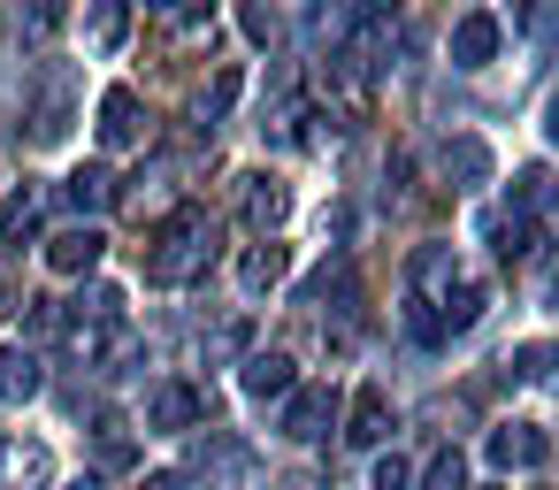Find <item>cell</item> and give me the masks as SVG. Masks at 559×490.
Wrapping results in <instances>:
<instances>
[{
	"instance_id": "8",
	"label": "cell",
	"mask_w": 559,
	"mask_h": 490,
	"mask_svg": "<svg viewBox=\"0 0 559 490\" xmlns=\"http://www.w3.org/2000/svg\"><path fill=\"white\" fill-rule=\"evenodd\" d=\"M284 276H292V246H284V238H253V246L238 253V291H246V299H269Z\"/></svg>"
},
{
	"instance_id": "9",
	"label": "cell",
	"mask_w": 559,
	"mask_h": 490,
	"mask_svg": "<svg viewBox=\"0 0 559 490\" xmlns=\"http://www.w3.org/2000/svg\"><path fill=\"white\" fill-rule=\"evenodd\" d=\"M544 459H551V437H544L536 421H498V429H490V467H498V475L544 467Z\"/></svg>"
},
{
	"instance_id": "39",
	"label": "cell",
	"mask_w": 559,
	"mask_h": 490,
	"mask_svg": "<svg viewBox=\"0 0 559 490\" xmlns=\"http://www.w3.org/2000/svg\"><path fill=\"white\" fill-rule=\"evenodd\" d=\"M269 490H322V482H314V475H276Z\"/></svg>"
},
{
	"instance_id": "25",
	"label": "cell",
	"mask_w": 559,
	"mask_h": 490,
	"mask_svg": "<svg viewBox=\"0 0 559 490\" xmlns=\"http://www.w3.org/2000/svg\"><path fill=\"white\" fill-rule=\"evenodd\" d=\"M299 299H307V307H337V314H345V307L360 299V276H353V261H337V268L307 276V291H299Z\"/></svg>"
},
{
	"instance_id": "3",
	"label": "cell",
	"mask_w": 559,
	"mask_h": 490,
	"mask_svg": "<svg viewBox=\"0 0 559 490\" xmlns=\"http://www.w3.org/2000/svg\"><path fill=\"white\" fill-rule=\"evenodd\" d=\"M146 139H154L146 100H139L131 85H108V93H100V146H108V154H131V146H146Z\"/></svg>"
},
{
	"instance_id": "13",
	"label": "cell",
	"mask_w": 559,
	"mask_h": 490,
	"mask_svg": "<svg viewBox=\"0 0 559 490\" xmlns=\"http://www.w3.org/2000/svg\"><path fill=\"white\" fill-rule=\"evenodd\" d=\"M391 429H399V414H391V398L368 383V391L353 398V414H345V444H360V452H383V444H391Z\"/></svg>"
},
{
	"instance_id": "29",
	"label": "cell",
	"mask_w": 559,
	"mask_h": 490,
	"mask_svg": "<svg viewBox=\"0 0 559 490\" xmlns=\"http://www.w3.org/2000/svg\"><path fill=\"white\" fill-rule=\"evenodd\" d=\"M238 93H246V77H238V70H215V77H207V93H200V123L215 131V123L238 108Z\"/></svg>"
},
{
	"instance_id": "30",
	"label": "cell",
	"mask_w": 559,
	"mask_h": 490,
	"mask_svg": "<svg viewBox=\"0 0 559 490\" xmlns=\"http://www.w3.org/2000/svg\"><path fill=\"white\" fill-rule=\"evenodd\" d=\"M93 452H100V467H131V459H139V444H131V421L100 414V437H93Z\"/></svg>"
},
{
	"instance_id": "32",
	"label": "cell",
	"mask_w": 559,
	"mask_h": 490,
	"mask_svg": "<svg viewBox=\"0 0 559 490\" xmlns=\"http://www.w3.org/2000/svg\"><path fill=\"white\" fill-rule=\"evenodd\" d=\"M70 314H78V322H93V330H108V322H123V291H116V284H93Z\"/></svg>"
},
{
	"instance_id": "14",
	"label": "cell",
	"mask_w": 559,
	"mask_h": 490,
	"mask_svg": "<svg viewBox=\"0 0 559 490\" xmlns=\"http://www.w3.org/2000/svg\"><path fill=\"white\" fill-rule=\"evenodd\" d=\"M498 39H506V32H498V16H483V9H475V16H460V24H452V70H490Z\"/></svg>"
},
{
	"instance_id": "44",
	"label": "cell",
	"mask_w": 559,
	"mask_h": 490,
	"mask_svg": "<svg viewBox=\"0 0 559 490\" xmlns=\"http://www.w3.org/2000/svg\"><path fill=\"white\" fill-rule=\"evenodd\" d=\"M483 490H498V482H483Z\"/></svg>"
},
{
	"instance_id": "11",
	"label": "cell",
	"mask_w": 559,
	"mask_h": 490,
	"mask_svg": "<svg viewBox=\"0 0 559 490\" xmlns=\"http://www.w3.org/2000/svg\"><path fill=\"white\" fill-rule=\"evenodd\" d=\"M284 223H292V184L284 177H246V230L276 238Z\"/></svg>"
},
{
	"instance_id": "24",
	"label": "cell",
	"mask_w": 559,
	"mask_h": 490,
	"mask_svg": "<svg viewBox=\"0 0 559 490\" xmlns=\"http://www.w3.org/2000/svg\"><path fill=\"white\" fill-rule=\"evenodd\" d=\"M444 177H452V184H490V146H483L475 131L444 139Z\"/></svg>"
},
{
	"instance_id": "15",
	"label": "cell",
	"mask_w": 559,
	"mask_h": 490,
	"mask_svg": "<svg viewBox=\"0 0 559 490\" xmlns=\"http://www.w3.org/2000/svg\"><path fill=\"white\" fill-rule=\"evenodd\" d=\"M47 223V184H16L9 207H0V246H32Z\"/></svg>"
},
{
	"instance_id": "27",
	"label": "cell",
	"mask_w": 559,
	"mask_h": 490,
	"mask_svg": "<svg viewBox=\"0 0 559 490\" xmlns=\"http://www.w3.org/2000/svg\"><path fill=\"white\" fill-rule=\"evenodd\" d=\"M131 360H139V330H131V322H108L100 345H93V368H100V375H123Z\"/></svg>"
},
{
	"instance_id": "10",
	"label": "cell",
	"mask_w": 559,
	"mask_h": 490,
	"mask_svg": "<svg viewBox=\"0 0 559 490\" xmlns=\"http://www.w3.org/2000/svg\"><path fill=\"white\" fill-rule=\"evenodd\" d=\"M100 261H108V238H100L93 223H78V230H55V238H47V268H55V276H93Z\"/></svg>"
},
{
	"instance_id": "17",
	"label": "cell",
	"mask_w": 559,
	"mask_h": 490,
	"mask_svg": "<svg viewBox=\"0 0 559 490\" xmlns=\"http://www.w3.org/2000/svg\"><path fill=\"white\" fill-rule=\"evenodd\" d=\"M62 207H78L85 223H93V215H108V207H116V177H108L100 162L70 169V177H62Z\"/></svg>"
},
{
	"instance_id": "12",
	"label": "cell",
	"mask_w": 559,
	"mask_h": 490,
	"mask_svg": "<svg viewBox=\"0 0 559 490\" xmlns=\"http://www.w3.org/2000/svg\"><path fill=\"white\" fill-rule=\"evenodd\" d=\"M292 383H299V375H292V352H276V345L238 360V391L261 398V406H269V398H292Z\"/></svg>"
},
{
	"instance_id": "2",
	"label": "cell",
	"mask_w": 559,
	"mask_h": 490,
	"mask_svg": "<svg viewBox=\"0 0 559 490\" xmlns=\"http://www.w3.org/2000/svg\"><path fill=\"white\" fill-rule=\"evenodd\" d=\"M322 108H330V123L337 131H353V123H368V108H376V62L360 55V47H337L330 62H322Z\"/></svg>"
},
{
	"instance_id": "22",
	"label": "cell",
	"mask_w": 559,
	"mask_h": 490,
	"mask_svg": "<svg viewBox=\"0 0 559 490\" xmlns=\"http://www.w3.org/2000/svg\"><path fill=\"white\" fill-rule=\"evenodd\" d=\"M460 284V253L452 246H414V291L421 299H444Z\"/></svg>"
},
{
	"instance_id": "34",
	"label": "cell",
	"mask_w": 559,
	"mask_h": 490,
	"mask_svg": "<svg viewBox=\"0 0 559 490\" xmlns=\"http://www.w3.org/2000/svg\"><path fill=\"white\" fill-rule=\"evenodd\" d=\"M238 32H246L253 47H276L284 24H276V9H261V0H238Z\"/></svg>"
},
{
	"instance_id": "1",
	"label": "cell",
	"mask_w": 559,
	"mask_h": 490,
	"mask_svg": "<svg viewBox=\"0 0 559 490\" xmlns=\"http://www.w3.org/2000/svg\"><path fill=\"white\" fill-rule=\"evenodd\" d=\"M215 268V223H207V207H169L162 215V230H154V246H146V284H200Z\"/></svg>"
},
{
	"instance_id": "40",
	"label": "cell",
	"mask_w": 559,
	"mask_h": 490,
	"mask_svg": "<svg viewBox=\"0 0 559 490\" xmlns=\"http://www.w3.org/2000/svg\"><path fill=\"white\" fill-rule=\"evenodd\" d=\"M139 490H185V482H177V475H146Z\"/></svg>"
},
{
	"instance_id": "6",
	"label": "cell",
	"mask_w": 559,
	"mask_h": 490,
	"mask_svg": "<svg viewBox=\"0 0 559 490\" xmlns=\"http://www.w3.org/2000/svg\"><path fill=\"white\" fill-rule=\"evenodd\" d=\"M200 414H207V398H200L192 383H154V391H146V429H154V437H192Z\"/></svg>"
},
{
	"instance_id": "37",
	"label": "cell",
	"mask_w": 559,
	"mask_h": 490,
	"mask_svg": "<svg viewBox=\"0 0 559 490\" xmlns=\"http://www.w3.org/2000/svg\"><path fill=\"white\" fill-rule=\"evenodd\" d=\"M406 330H414L421 345H444V322H437V307H429V299H414V307H406Z\"/></svg>"
},
{
	"instance_id": "41",
	"label": "cell",
	"mask_w": 559,
	"mask_h": 490,
	"mask_svg": "<svg viewBox=\"0 0 559 490\" xmlns=\"http://www.w3.org/2000/svg\"><path fill=\"white\" fill-rule=\"evenodd\" d=\"M544 139H551V146H559V100H551V108H544Z\"/></svg>"
},
{
	"instance_id": "35",
	"label": "cell",
	"mask_w": 559,
	"mask_h": 490,
	"mask_svg": "<svg viewBox=\"0 0 559 490\" xmlns=\"http://www.w3.org/2000/svg\"><path fill=\"white\" fill-rule=\"evenodd\" d=\"M246 352H253V322H223L207 337V360H246Z\"/></svg>"
},
{
	"instance_id": "26",
	"label": "cell",
	"mask_w": 559,
	"mask_h": 490,
	"mask_svg": "<svg viewBox=\"0 0 559 490\" xmlns=\"http://www.w3.org/2000/svg\"><path fill=\"white\" fill-rule=\"evenodd\" d=\"M513 375L536 383V391H559V345L536 337V345H513Z\"/></svg>"
},
{
	"instance_id": "28",
	"label": "cell",
	"mask_w": 559,
	"mask_h": 490,
	"mask_svg": "<svg viewBox=\"0 0 559 490\" xmlns=\"http://www.w3.org/2000/svg\"><path fill=\"white\" fill-rule=\"evenodd\" d=\"M513 32L536 39V47H559V0H521V9H513Z\"/></svg>"
},
{
	"instance_id": "36",
	"label": "cell",
	"mask_w": 559,
	"mask_h": 490,
	"mask_svg": "<svg viewBox=\"0 0 559 490\" xmlns=\"http://www.w3.org/2000/svg\"><path fill=\"white\" fill-rule=\"evenodd\" d=\"M368 490H414V459L383 452V459H376V482H368Z\"/></svg>"
},
{
	"instance_id": "18",
	"label": "cell",
	"mask_w": 559,
	"mask_h": 490,
	"mask_svg": "<svg viewBox=\"0 0 559 490\" xmlns=\"http://www.w3.org/2000/svg\"><path fill=\"white\" fill-rule=\"evenodd\" d=\"M490 246H498V261H544V230H536V215H490Z\"/></svg>"
},
{
	"instance_id": "16",
	"label": "cell",
	"mask_w": 559,
	"mask_h": 490,
	"mask_svg": "<svg viewBox=\"0 0 559 490\" xmlns=\"http://www.w3.org/2000/svg\"><path fill=\"white\" fill-rule=\"evenodd\" d=\"M39 383H47V368H39V352H32V345H0V406L39 398Z\"/></svg>"
},
{
	"instance_id": "23",
	"label": "cell",
	"mask_w": 559,
	"mask_h": 490,
	"mask_svg": "<svg viewBox=\"0 0 559 490\" xmlns=\"http://www.w3.org/2000/svg\"><path fill=\"white\" fill-rule=\"evenodd\" d=\"M429 307H437V322H444V337H460V330H475V322H483V307H490V291L460 276V284H452L444 299H429Z\"/></svg>"
},
{
	"instance_id": "7",
	"label": "cell",
	"mask_w": 559,
	"mask_h": 490,
	"mask_svg": "<svg viewBox=\"0 0 559 490\" xmlns=\"http://www.w3.org/2000/svg\"><path fill=\"white\" fill-rule=\"evenodd\" d=\"M0 490H55V452L39 437H0Z\"/></svg>"
},
{
	"instance_id": "43",
	"label": "cell",
	"mask_w": 559,
	"mask_h": 490,
	"mask_svg": "<svg viewBox=\"0 0 559 490\" xmlns=\"http://www.w3.org/2000/svg\"><path fill=\"white\" fill-rule=\"evenodd\" d=\"M62 490H100V482H93V475H78V482H62Z\"/></svg>"
},
{
	"instance_id": "5",
	"label": "cell",
	"mask_w": 559,
	"mask_h": 490,
	"mask_svg": "<svg viewBox=\"0 0 559 490\" xmlns=\"http://www.w3.org/2000/svg\"><path fill=\"white\" fill-rule=\"evenodd\" d=\"M192 475H200L207 490H223V482H246V475H253V452H246L230 429H207V437H192Z\"/></svg>"
},
{
	"instance_id": "38",
	"label": "cell",
	"mask_w": 559,
	"mask_h": 490,
	"mask_svg": "<svg viewBox=\"0 0 559 490\" xmlns=\"http://www.w3.org/2000/svg\"><path fill=\"white\" fill-rule=\"evenodd\" d=\"M16 307H24V291H16V276H9V268H0V322H9Z\"/></svg>"
},
{
	"instance_id": "31",
	"label": "cell",
	"mask_w": 559,
	"mask_h": 490,
	"mask_svg": "<svg viewBox=\"0 0 559 490\" xmlns=\"http://www.w3.org/2000/svg\"><path fill=\"white\" fill-rule=\"evenodd\" d=\"M414 482H421V490H475V482H467V459H460V444H444V452H437V459H429Z\"/></svg>"
},
{
	"instance_id": "20",
	"label": "cell",
	"mask_w": 559,
	"mask_h": 490,
	"mask_svg": "<svg viewBox=\"0 0 559 490\" xmlns=\"http://www.w3.org/2000/svg\"><path fill=\"white\" fill-rule=\"evenodd\" d=\"M70 116H78V108H70V85L55 77V85L39 93V108H32V146H62V139H70Z\"/></svg>"
},
{
	"instance_id": "42",
	"label": "cell",
	"mask_w": 559,
	"mask_h": 490,
	"mask_svg": "<svg viewBox=\"0 0 559 490\" xmlns=\"http://www.w3.org/2000/svg\"><path fill=\"white\" fill-rule=\"evenodd\" d=\"M544 307H551V314H559V268H551V284H544Z\"/></svg>"
},
{
	"instance_id": "19",
	"label": "cell",
	"mask_w": 559,
	"mask_h": 490,
	"mask_svg": "<svg viewBox=\"0 0 559 490\" xmlns=\"http://www.w3.org/2000/svg\"><path fill=\"white\" fill-rule=\"evenodd\" d=\"M85 39L93 55H116L131 39V0H85Z\"/></svg>"
},
{
	"instance_id": "4",
	"label": "cell",
	"mask_w": 559,
	"mask_h": 490,
	"mask_svg": "<svg viewBox=\"0 0 559 490\" xmlns=\"http://www.w3.org/2000/svg\"><path fill=\"white\" fill-rule=\"evenodd\" d=\"M337 429V391L330 383H292V398H284V437L292 444H322Z\"/></svg>"
},
{
	"instance_id": "33",
	"label": "cell",
	"mask_w": 559,
	"mask_h": 490,
	"mask_svg": "<svg viewBox=\"0 0 559 490\" xmlns=\"http://www.w3.org/2000/svg\"><path fill=\"white\" fill-rule=\"evenodd\" d=\"M24 322H32V337H62L78 314H70L62 299H24Z\"/></svg>"
},
{
	"instance_id": "21",
	"label": "cell",
	"mask_w": 559,
	"mask_h": 490,
	"mask_svg": "<svg viewBox=\"0 0 559 490\" xmlns=\"http://www.w3.org/2000/svg\"><path fill=\"white\" fill-rule=\"evenodd\" d=\"M506 192H513V215H551V207H559V177H551L544 162L513 169V184H506Z\"/></svg>"
}]
</instances>
